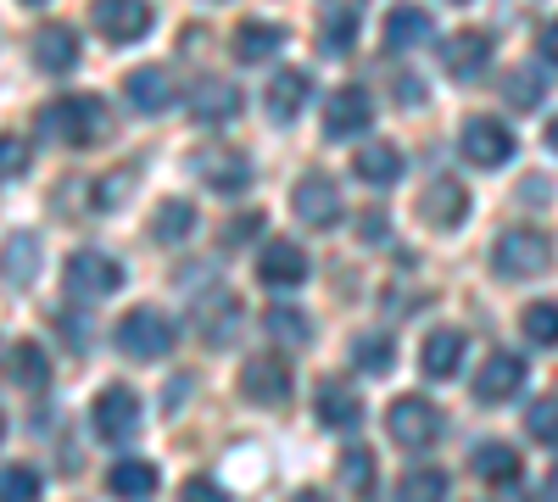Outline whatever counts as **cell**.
Here are the masks:
<instances>
[{
	"mask_svg": "<svg viewBox=\"0 0 558 502\" xmlns=\"http://www.w3.org/2000/svg\"><path fill=\"white\" fill-rule=\"evenodd\" d=\"M107 128H112V118H107V107L96 101V96H62V101H51L39 112V134L45 140H57V146H101L107 140Z\"/></svg>",
	"mask_w": 558,
	"mask_h": 502,
	"instance_id": "obj_1",
	"label": "cell"
},
{
	"mask_svg": "<svg viewBox=\"0 0 558 502\" xmlns=\"http://www.w3.org/2000/svg\"><path fill=\"white\" fill-rule=\"evenodd\" d=\"M547 262H553V241L542 230H502L492 246V268L502 280H536V273H547Z\"/></svg>",
	"mask_w": 558,
	"mask_h": 502,
	"instance_id": "obj_2",
	"label": "cell"
},
{
	"mask_svg": "<svg viewBox=\"0 0 558 502\" xmlns=\"http://www.w3.org/2000/svg\"><path fill=\"white\" fill-rule=\"evenodd\" d=\"M386 430H391L397 446L425 452V446L441 436V407L425 402V396H397V402H391V414H386Z\"/></svg>",
	"mask_w": 558,
	"mask_h": 502,
	"instance_id": "obj_3",
	"label": "cell"
},
{
	"mask_svg": "<svg viewBox=\"0 0 558 502\" xmlns=\"http://www.w3.org/2000/svg\"><path fill=\"white\" fill-rule=\"evenodd\" d=\"M118 346L129 357H140V363H157V357L173 352V325L162 313H151V307H134V313H123V325H118Z\"/></svg>",
	"mask_w": 558,
	"mask_h": 502,
	"instance_id": "obj_4",
	"label": "cell"
},
{
	"mask_svg": "<svg viewBox=\"0 0 558 502\" xmlns=\"http://www.w3.org/2000/svg\"><path fill=\"white\" fill-rule=\"evenodd\" d=\"M62 280H68V296L96 302V296H112V291L123 285V262L107 257V252H73Z\"/></svg>",
	"mask_w": 558,
	"mask_h": 502,
	"instance_id": "obj_5",
	"label": "cell"
},
{
	"mask_svg": "<svg viewBox=\"0 0 558 502\" xmlns=\"http://www.w3.org/2000/svg\"><path fill=\"white\" fill-rule=\"evenodd\" d=\"M291 363L286 357H246V369H241V396L252 407H279V402H291Z\"/></svg>",
	"mask_w": 558,
	"mask_h": 502,
	"instance_id": "obj_6",
	"label": "cell"
},
{
	"mask_svg": "<svg viewBox=\"0 0 558 502\" xmlns=\"http://www.w3.org/2000/svg\"><path fill=\"white\" fill-rule=\"evenodd\" d=\"M458 151L475 168H502L508 157H514V134H508L497 118H470L458 128Z\"/></svg>",
	"mask_w": 558,
	"mask_h": 502,
	"instance_id": "obj_7",
	"label": "cell"
},
{
	"mask_svg": "<svg viewBox=\"0 0 558 502\" xmlns=\"http://www.w3.org/2000/svg\"><path fill=\"white\" fill-rule=\"evenodd\" d=\"M196 173H202V185L218 191V196H241L252 185V157L235 151V146H207L196 157Z\"/></svg>",
	"mask_w": 558,
	"mask_h": 502,
	"instance_id": "obj_8",
	"label": "cell"
},
{
	"mask_svg": "<svg viewBox=\"0 0 558 502\" xmlns=\"http://www.w3.org/2000/svg\"><path fill=\"white\" fill-rule=\"evenodd\" d=\"M89 425H96L101 441H129L140 430V396L129 385H107L96 396V407H89Z\"/></svg>",
	"mask_w": 558,
	"mask_h": 502,
	"instance_id": "obj_9",
	"label": "cell"
},
{
	"mask_svg": "<svg viewBox=\"0 0 558 502\" xmlns=\"http://www.w3.org/2000/svg\"><path fill=\"white\" fill-rule=\"evenodd\" d=\"M291 212L307 223V230H336V218H341V191H336V179L307 173L302 185L291 191Z\"/></svg>",
	"mask_w": 558,
	"mask_h": 502,
	"instance_id": "obj_10",
	"label": "cell"
},
{
	"mask_svg": "<svg viewBox=\"0 0 558 502\" xmlns=\"http://www.w3.org/2000/svg\"><path fill=\"white\" fill-rule=\"evenodd\" d=\"M89 23H96L112 45H134L151 28V7L146 0H96V7H89Z\"/></svg>",
	"mask_w": 558,
	"mask_h": 502,
	"instance_id": "obj_11",
	"label": "cell"
},
{
	"mask_svg": "<svg viewBox=\"0 0 558 502\" xmlns=\"http://www.w3.org/2000/svg\"><path fill=\"white\" fill-rule=\"evenodd\" d=\"M463 212H470V185H458V179H430L425 196H418V218L430 230H458Z\"/></svg>",
	"mask_w": 558,
	"mask_h": 502,
	"instance_id": "obj_12",
	"label": "cell"
},
{
	"mask_svg": "<svg viewBox=\"0 0 558 502\" xmlns=\"http://www.w3.org/2000/svg\"><path fill=\"white\" fill-rule=\"evenodd\" d=\"M257 280L274 285V291H296L307 280V252L296 241H268L263 257H257Z\"/></svg>",
	"mask_w": 558,
	"mask_h": 502,
	"instance_id": "obj_13",
	"label": "cell"
},
{
	"mask_svg": "<svg viewBox=\"0 0 558 502\" xmlns=\"http://www.w3.org/2000/svg\"><path fill=\"white\" fill-rule=\"evenodd\" d=\"M375 123V101H368V89H336L330 107H324V128H330V140H352Z\"/></svg>",
	"mask_w": 558,
	"mask_h": 502,
	"instance_id": "obj_14",
	"label": "cell"
},
{
	"mask_svg": "<svg viewBox=\"0 0 558 502\" xmlns=\"http://www.w3.org/2000/svg\"><path fill=\"white\" fill-rule=\"evenodd\" d=\"M486 62H492V34H486V28H463V34H452V39H447V51H441V68H447L458 84H463V78H481Z\"/></svg>",
	"mask_w": 558,
	"mask_h": 502,
	"instance_id": "obj_15",
	"label": "cell"
},
{
	"mask_svg": "<svg viewBox=\"0 0 558 502\" xmlns=\"http://www.w3.org/2000/svg\"><path fill=\"white\" fill-rule=\"evenodd\" d=\"M520 385H525V363L514 352H492L475 369V396L481 402H514Z\"/></svg>",
	"mask_w": 558,
	"mask_h": 502,
	"instance_id": "obj_16",
	"label": "cell"
},
{
	"mask_svg": "<svg viewBox=\"0 0 558 502\" xmlns=\"http://www.w3.org/2000/svg\"><path fill=\"white\" fill-rule=\"evenodd\" d=\"M235 112H241V89L229 84V78H202V84L191 89V118H196V123L218 128V123H229Z\"/></svg>",
	"mask_w": 558,
	"mask_h": 502,
	"instance_id": "obj_17",
	"label": "cell"
},
{
	"mask_svg": "<svg viewBox=\"0 0 558 502\" xmlns=\"http://www.w3.org/2000/svg\"><path fill=\"white\" fill-rule=\"evenodd\" d=\"M123 96H129L134 112H168V107L179 101L168 68H134V73L123 78Z\"/></svg>",
	"mask_w": 558,
	"mask_h": 502,
	"instance_id": "obj_18",
	"label": "cell"
},
{
	"mask_svg": "<svg viewBox=\"0 0 558 502\" xmlns=\"http://www.w3.org/2000/svg\"><path fill=\"white\" fill-rule=\"evenodd\" d=\"M34 62H39L45 73H68V68H78V34H73L68 23H45V28H34Z\"/></svg>",
	"mask_w": 558,
	"mask_h": 502,
	"instance_id": "obj_19",
	"label": "cell"
},
{
	"mask_svg": "<svg viewBox=\"0 0 558 502\" xmlns=\"http://www.w3.org/2000/svg\"><path fill=\"white\" fill-rule=\"evenodd\" d=\"M318 425L357 430V425H363V396H357L347 380H324V385H318Z\"/></svg>",
	"mask_w": 558,
	"mask_h": 502,
	"instance_id": "obj_20",
	"label": "cell"
},
{
	"mask_svg": "<svg viewBox=\"0 0 558 502\" xmlns=\"http://www.w3.org/2000/svg\"><path fill=\"white\" fill-rule=\"evenodd\" d=\"M470 469H475V480H486V486H497V491H508V486H520V480H525L520 452H514V446H502V441H486L475 458H470Z\"/></svg>",
	"mask_w": 558,
	"mask_h": 502,
	"instance_id": "obj_21",
	"label": "cell"
},
{
	"mask_svg": "<svg viewBox=\"0 0 558 502\" xmlns=\"http://www.w3.org/2000/svg\"><path fill=\"white\" fill-rule=\"evenodd\" d=\"M352 168H357V179H363V185L386 191V185H397V179H402V151H397L391 140H368V146H357Z\"/></svg>",
	"mask_w": 558,
	"mask_h": 502,
	"instance_id": "obj_22",
	"label": "cell"
},
{
	"mask_svg": "<svg viewBox=\"0 0 558 502\" xmlns=\"http://www.w3.org/2000/svg\"><path fill=\"white\" fill-rule=\"evenodd\" d=\"M307 96H313V78H307L302 68L274 73V84H268V118H274V123H291V118L307 107Z\"/></svg>",
	"mask_w": 558,
	"mask_h": 502,
	"instance_id": "obj_23",
	"label": "cell"
},
{
	"mask_svg": "<svg viewBox=\"0 0 558 502\" xmlns=\"http://www.w3.org/2000/svg\"><path fill=\"white\" fill-rule=\"evenodd\" d=\"M458 363H463V335H458V330L425 335V346H418V369H425L430 380H452Z\"/></svg>",
	"mask_w": 558,
	"mask_h": 502,
	"instance_id": "obj_24",
	"label": "cell"
},
{
	"mask_svg": "<svg viewBox=\"0 0 558 502\" xmlns=\"http://www.w3.org/2000/svg\"><path fill=\"white\" fill-rule=\"evenodd\" d=\"M430 34H436V23H430L425 7H391V17H386V45L391 51H413V45H425Z\"/></svg>",
	"mask_w": 558,
	"mask_h": 502,
	"instance_id": "obj_25",
	"label": "cell"
},
{
	"mask_svg": "<svg viewBox=\"0 0 558 502\" xmlns=\"http://www.w3.org/2000/svg\"><path fill=\"white\" fill-rule=\"evenodd\" d=\"M7 375H12V385H23V391H45V380H51V363H45V346H34V341L7 346Z\"/></svg>",
	"mask_w": 558,
	"mask_h": 502,
	"instance_id": "obj_26",
	"label": "cell"
},
{
	"mask_svg": "<svg viewBox=\"0 0 558 502\" xmlns=\"http://www.w3.org/2000/svg\"><path fill=\"white\" fill-rule=\"evenodd\" d=\"M107 491H112V497H151V491H157V464H146V458H118V464L107 469Z\"/></svg>",
	"mask_w": 558,
	"mask_h": 502,
	"instance_id": "obj_27",
	"label": "cell"
},
{
	"mask_svg": "<svg viewBox=\"0 0 558 502\" xmlns=\"http://www.w3.org/2000/svg\"><path fill=\"white\" fill-rule=\"evenodd\" d=\"M279 45H286V28L279 23H241L235 28V57L241 62H268Z\"/></svg>",
	"mask_w": 558,
	"mask_h": 502,
	"instance_id": "obj_28",
	"label": "cell"
},
{
	"mask_svg": "<svg viewBox=\"0 0 558 502\" xmlns=\"http://www.w3.org/2000/svg\"><path fill=\"white\" fill-rule=\"evenodd\" d=\"M39 235H12L7 252H0V268H7V280L12 285H34V273H39Z\"/></svg>",
	"mask_w": 558,
	"mask_h": 502,
	"instance_id": "obj_29",
	"label": "cell"
},
{
	"mask_svg": "<svg viewBox=\"0 0 558 502\" xmlns=\"http://www.w3.org/2000/svg\"><path fill=\"white\" fill-rule=\"evenodd\" d=\"M352 45H357V12L352 7H336L330 17L318 23V51L324 57H347Z\"/></svg>",
	"mask_w": 558,
	"mask_h": 502,
	"instance_id": "obj_30",
	"label": "cell"
},
{
	"mask_svg": "<svg viewBox=\"0 0 558 502\" xmlns=\"http://www.w3.org/2000/svg\"><path fill=\"white\" fill-rule=\"evenodd\" d=\"M263 330H268L274 341H286V346H307V341H313V325H307V313H302V307H286V302L263 313Z\"/></svg>",
	"mask_w": 558,
	"mask_h": 502,
	"instance_id": "obj_31",
	"label": "cell"
},
{
	"mask_svg": "<svg viewBox=\"0 0 558 502\" xmlns=\"http://www.w3.org/2000/svg\"><path fill=\"white\" fill-rule=\"evenodd\" d=\"M375 458H368L363 446H352V452H341V469H336V486L347 491V497H368L375 491Z\"/></svg>",
	"mask_w": 558,
	"mask_h": 502,
	"instance_id": "obj_32",
	"label": "cell"
},
{
	"mask_svg": "<svg viewBox=\"0 0 558 502\" xmlns=\"http://www.w3.org/2000/svg\"><path fill=\"white\" fill-rule=\"evenodd\" d=\"M191 230H196V207H191V201H162L157 218H151V235H157L162 246H179Z\"/></svg>",
	"mask_w": 558,
	"mask_h": 502,
	"instance_id": "obj_33",
	"label": "cell"
},
{
	"mask_svg": "<svg viewBox=\"0 0 558 502\" xmlns=\"http://www.w3.org/2000/svg\"><path fill=\"white\" fill-rule=\"evenodd\" d=\"M542 96H547V84H542L536 68H514V73H508V84H502V101L514 107V112H536Z\"/></svg>",
	"mask_w": 558,
	"mask_h": 502,
	"instance_id": "obj_34",
	"label": "cell"
},
{
	"mask_svg": "<svg viewBox=\"0 0 558 502\" xmlns=\"http://www.w3.org/2000/svg\"><path fill=\"white\" fill-rule=\"evenodd\" d=\"M235 318H241L235 296H223V291H218V296L202 307V318H196V325H207V341H213V346H223L229 335H235Z\"/></svg>",
	"mask_w": 558,
	"mask_h": 502,
	"instance_id": "obj_35",
	"label": "cell"
},
{
	"mask_svg": "<svg viewBox=\"0 0 558 502\" xmlns=\"http://www.w3.org/2000/svg\"><path fill=\"white\" fill-rule=\"evenodd\" d=\"M352 363L363 375H391V363H397V346H391V335H357V346H352Z\"/></svg>",
	"mask_w": 558,
	"mask_h": 502,
	"instance_id": "obj_36",
	"label": "cell"
},
{
	"mask_svg": "<svg viewBox=\"0 0 558 502\" xmlns=\"http://www.w3.org/2000/svg\"><path fill=\"white\" fill-rule=\"evenodd\" d=\"M520 325L536 346H558V302H531Z\"/></svg>",
	"mask_w": 558,
	"mask_h": 502,
	"instance_id": "obj_37",
	"label": "cell"
},
{
	"mask_svg": "<svg viewBox=\"0 0 558 502\" xmlns=\"http://www.w3.org/2000/svg\"><path fill=\"white\" fill-rule=\"evenodd\" d=\"M397 491H402V497H447V475L430 469V464H413V469L397 480Z\"/></svg>",
	"mask_w": 558,
	"mask_h": 502,
	"instance_id": "obj_38",
	"label": "cell"
},
{
	"mask_svg": "<svg viewBox=\"0 0 558 502\" xmlns=\"http://www.w3.org/2000/svg\"><path fill=\"white\" fill-rule=\"evenodd\" d=\"M525 430H531L536 441L558 446V396H542V402L525 407Z\"/></svg>",
	"mask_w": 558,
	"mask_h": 502,
	"instance_id": "obj_39",
	"label": "cell"
},
{
	"mask_svg": "<svg viewBox=\"0 0 558 502\" xmlns=\"http://www.w3.org/2000/svg\"><path fill=\"white\" fill-rule=\"evenodd\" d=\"M0 497H7V502L39 497V475H34L28 464H7V469H0Z\"/></svg>",
	"mask_w": 558,
	"mask_h": 502,
	"instance_id": "obj_40",
	"label": "cell"
},
{
	"mask_svg": "<svg viewBox=\"0 0 558 502\" xmlns=\"http://www.w3.org/2000/svg\"><path fill=\"white\" fill-rule=\"evenodd\" d=\"M28 146L17 140V134H0V185H7V179H23L28 173Z\"/></svg>",
	"mask_w": 558,
	"mask_h": 502,
	"instance_id": "obj_41",
	"label": "cell"
},
{
	"mask_svg": "<svg viewBox=\"0 0 558 502\" xmlns=\"http://www.w3.org/2000/svg\"><path fill=\"white\" fill-rule=\"evenodd\" d=\"M129 168H118V173H107V179H96V207L101 212H112V207H123L129 201Z\"/></svg>",
	"mask_w": 558,
	"mask_h": 502,
	"instance_id": "obj_42",
	"label": "cell"
},
{
	"mask_svg": "<svg viewBox=\"0 0 558 502\" xmlns=\"http://www.w3.org/2000/svg\"><path fill=\"white\" fill-rule=\"evenodd\" d=\"M536 51H542V62H547V68H558V17H553V23H542Z\"/></svg>",
	"mask_w": 558,
	"mask_h": 502,
	"instance_id": "obj_43",
	"label": "cell"
},
{
	"mask_svg": "<svg viewBox=\"0 0 558 502\" xmlns=\"http://www.w3.org/2000/svg\"><path fill=\"white\" fill-rule=\"evenodd\" d=\"M386 230H391V223H386L380 212H363V218H357V235H363L368 246H375V241H386Z\"/></svg>",
	"mask_w": 558,
	"mask_h": 502,
	"instance_id": "obj_44",
	"label": "cell"
},
{
	"mask_svg": "<svg viewBox=\"0 0 558 502\" xmlns=\"http://www.w3.org/2000/svg\"><path fill=\"white\" fill-rule=\"evenodd\" d=\"M257 230H263V212H246V218H235V223H229V241L241 246V241H252Z\"/></svg>",
	"mask_w": 558,
	"mask_h": 502,
	"instance_id": "obj_45",
	"label": "cell"
},
{
	"mask_svg": "<svg viewBox=\"0 0 558 502\" xmlns=\"http://www.w3.org/2000/svg\"><path fill=\"white\" fill-rule=\"evenodd\" d=\"M184 497H207V502H218L223 491H218L213 480H191V486H184Z\"/></svg>",
	"mask_w": 558,
	"mask_h": 502,
	"instance_id": "obj_46",
	"label": "cell"
},
{
	"mask_svg": "<svg viewBox=\"0 0 558 502\" xmlns=\"http://www.w3.org/2000/svg\"><path fill=\"white\" fill-rule=\"evenodd\" d=\"M418 101H425V89H418L413 78H402V107H418Z\"/></svg>",
	"mask_w": 558,
	"mask_h": 502,
	"instance_id": "obj_47",
	"label": "cell"
},
{
	"mask_svg": "<svg viewBox=\"0 0 558 502\" xmlns=\"http://www.w3.org/2000/svg\"><path fill=\"white\" fill-rule=\"evenodd\" d=\"M547 146H553V151H558V118H553V123H547Z\"/></svg>",
	"mask_w": 558,
	"mask_h": 502,
	"instance_id": "obj_48",
	"label": "cell"
},
{
	"mask_svg": "<svg viewBox=\"0 0 558 502\" xmlns=\"http://www.w3.org/2000/svg\"><path fill=\"white\" fill-rule=\"evenodd\" d=\"M547 497H558V469H553V475H547Z\"/></svg>",
	"mask_w": 558,
	"mask_h": 502,
	"instance_id": "obj_49",
	"label": "cell"
},
{
	"mask_svg": "<svg viewBox=\"0 0 558 502\" xmlns=\"http://www.w3.org/2000/svg\"><path fill=\"white\" fill-rule=\"evenodd\" d=\"M0 436H7V414H0Z\"/></svg>",
	"mask_w": 558,
	"mask_h": 502,
	"instance_id": "obj_50",
	"label": "cell"
},
{
	"mask_svg": "<svg viewBox=\"0 0 558 502\" xmlns=\"http://www.w3.org/2000/svg\"><path fill=\"white\" fill-rule=\"evenodd\" d=\"M28 7H39V0H28Z\"/></svg>",
	"mask_w": 558,
	"mask_h": 502,
	"instance_id": "obj_51",
	"label": "cell"
}]
</instances>
